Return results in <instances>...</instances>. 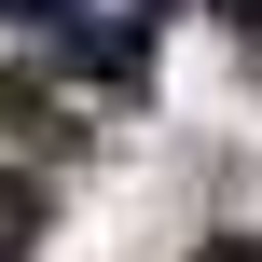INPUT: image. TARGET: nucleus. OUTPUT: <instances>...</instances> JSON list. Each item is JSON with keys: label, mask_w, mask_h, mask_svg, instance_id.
Instances as JSON below:
<instances>
[{"label": "nucleus", "mask_w": 262, "mask_h": 262, "mask_svg": "<svg viewBox=\"0 0 262 262\" xmlns=\"http://www.w3.org/2000/svg\"><path fill=\"white\" fill-rule=\"evenodd\" d=\"M0 138H28V152H41V138H69V97H55V69H41V55H14V69H0Z\"/></svg>", "instance_id": "obj_1"}, {"label": "nucleus", "mask_w": 262, "mask_h": 262, "mask_svg": "<svg viewBox=\"0 0 262 262\" xmlns=\"http://www.w3.org/2000/svg\"><path fill=\"white\" fill-rule=\"evenodd\" d=\"M41 235H55V180L41 166H0V262H28Z\"/></svg>", "instance_id": "obj_2"}, {"label": "nucleus", "mask_w": 262, "mask_h": 262, "mask_svg": "<svg viewBox=\"0 0 262 262\" xmlns=\"http://www.w3.org/2000/svg\"><path fill=\"white\" fill-rule=\"evenodd\" d=\"M180 262H262V235H235V221H221V235H193Z\"/></svg>", "instance_id": "obj_3"}]
</instances>
